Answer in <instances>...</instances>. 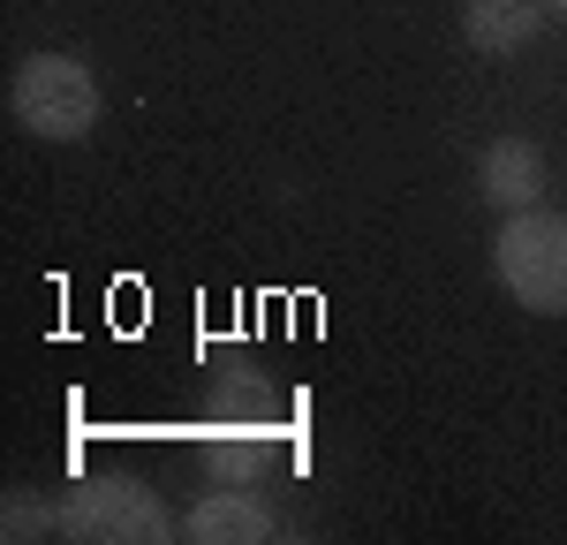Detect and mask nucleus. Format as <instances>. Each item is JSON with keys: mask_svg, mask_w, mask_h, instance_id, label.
Returning <instances> with one entry per match:
<instances>
[{"mask_svg": "<svg viewBox=\"0 0 567 545\" xmlns=\"http://www.w3.org/2000/svg\"><path fill=\"white\" fill-rule=\"evenodd\" d=\"M477 189H484V205H499V213H529L537 189H545V152H537L529 136L484 144L477 152Z\"/></svg>", "mask_w": 567, "mask_h": 545, "instance_id": "20e7f679", "label": "nucleus"}, {"mask_svg": "<svg viewBox=\"0 0 567 545\" xmlns=\"http://www.w3.org/2000/svg\"><path fill=\"white\" fill-rule=\"evenodd\" d=\"M492 272H499V288L523 311L560 318L567 311V220L545 213V205L515 213V220L492 235Z\"/></svg>", "mask_w": 567, "mask_h": 545, "instance_id": "f257e3e1", "label": "nucleus"}, {"mask_svg": "<svg viewBox=\"0 0 567 545\" xmlns=\"http://www.w3.org/2000/svg\"><path fill=\"white\" fill-rule=\"evenodd\" d=\"M39 531H45L39 500H8V538H39Z\"/></svg>", "mask_w": 567, "mask_h": 545, "instance_id": "0eeeda50", "label": "nucleus"}, {"mask_svg": "<svg viewBox=\"0 0 567 545\" xmlns=\"http://www.w3.org/2000/svg\"><path fill=\"white\" fill-rule=\"evenodd\" d=\"M8 106H16V122L31 136L76 144V136H91V122H99V76H91L84 61H69V53H31V61L16 69Z\"/></svg>", "mask_w": 567, "mask_h": 545, "instance_id": "f03ea898", "label": "nucleus"}, {"mask_svg": "<svg viewBox=\"0 0 567 545\" xmlns=\"http://www.w3.org/2000/svg\"><path fill=\"white\" fill-rule=\"evenodd\" d=\"M545 23V0H470L462 8V31L477 53H523Z\"/></svg>", "mask_w": 567, "mask_h": 545, "instance_id": "39448f33", "label": "nucleus"}, {"mask_svg": "<svg viewBox=\"0 0 567 545\" xmlns=\"http://www.w3.org/2000/svg\"><path fill=\"white\" fill-rule=\"evenodd\" d=\"M61 531L69 538H167L175 523H167V507L144 493V485H130V477H84L76 493L61 500Z\"/></svg>", "mask_w": 567, "mask_h": 545, "instance_id": "7ed1b4c3", "label": "nucleus"}, {"mask_svg": "<svg viewBox=\"0 0 567 545\" xmlns=\"http://www.w3.org/2000/svg\"><path fill=\"white\" fill-rule=\"evenodd\" d=\"M265 531H272V515L250 493H213L189 507V538H205V545H250Z\"/></svg>", "mask_w": 567, "mask_h": 545, "instance_id": "423d86ee", "label": "nucleus"}, {"mask_svg": "<svg viewBox=\"0 0 567 545\" xmlns=\"http://www.w3.org/2000/svg\"><path fill=\"white\" fill-rule=\"evenodd\" d=\"M545 8H553V16H567V0H545Z\"/></svg>", "mask_w": 567, "mask_h": 545, "instance_id": "6e6552de", "label": "nucleus"}]
</instances>
